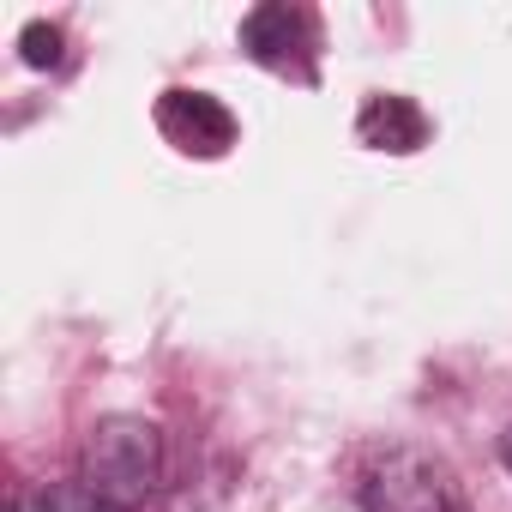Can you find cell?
<instances>
[{"instance_id": "cell-1", "label": "cell", "mask_w": 512, "mask_h": 512, "mask_svg": "<svg viewBox=\"0 0 512 512\" xmlns=\"http://www.w3.org/2000/svg\"><path fill=\"white\" fill-rule=\"evenodd\" d=\"M79 482L97 500H109L115 512L145 506L157 494V482H163V434H157V422H145V416L91 422L85 452H79Z\"/></svg>"}, {"instance_id": "cell-2", "label": "cell", "mask_w": 512, "mask_h": 512, "mask_svg": "<svg viewBox=\"0 0 512 512\" xmlns=\"http://www.w3.org/2000/svg\"><path fill=\"white\" fill-rule=\"evenodd\" d=\"M362 512H470L464 482L422 446H386L362 470Z\"/></svg>"}, {"instance_id": "cell-3", "label": "cell", "mask_w": 512, "mask_h": 512, "mask_svg": "<svg viewBox=\"0 0 512 512\" xmlns=\"http://www.w3.org/2000/svg\"><path fill=\"white\" fill-rule=\"evenodd\" d=\"M157 127L181 145V151H199V157H217L229 139H235V121L217 97L205 91H169L163 109H157Z\"/></svg>"}, {"instance_id": "cell-4", "label": "cell", "mask_w": 512, "mask_h": 512, "mask_svg": "<svg viewBox=\"0 0 512 512\" xmlns=\"http://www.w3.org/2000/svg\"><path fill=\"white\" fill-rule=\"evenodd\" d=\"M356 133H362L374 151H416V145L428 139V121H422V109H416L410 97H368Z\"/></svg>"}, {"instance_id": "cell-5", "label": "cell", "mask_w": 512, "mask_h": 512, "mask_svg": "<svg viewBox=\"0 0 512 512\" xmlns=\"http://www.w3.org/2000/svg\"><path fill=\"white\" fill-rule=\"evenodd\" d=\"M13 512H115L109 500H97L85 482H43L31 494H19Z\"/></svg>"}, {"instance_id": "cell-6", "label": "cell", "mask_w": 512, "mask_h": 512, "mask_svg": "<svg viewBox=\"0 0 512 512\" xmlns=\"http://www.w3.org/2000/svg\"><path fill=\"white\" fill-rule=\"evenodd\" d=\"M25 61L31 67H55L61 61V31L55 25H25Z\"/></svg>"}, {"instance_id": "cell-7", "label": "cell", "mask_w": 512, "mask_h": 512, "mask_svg": "<svg viewBox=\"0 0 512 512\" xmlns=\"http://www.w3.org/2000/svg\"><path fill=\"white\" fill-rule=\"evenodd\" d=\"M500 452H506V464H512V434H506V446H500Z\"/></svg>"}]
</instances>
